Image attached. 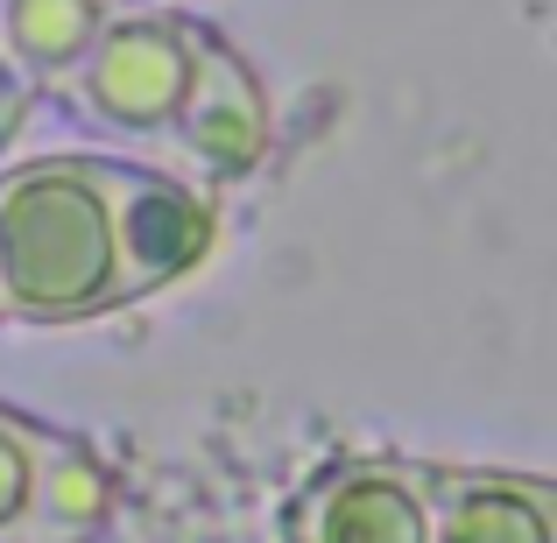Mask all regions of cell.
Instances as JSON below:
<instances>
[{
  "instance_id": "6",
  "label": "cell",
  "mask_w": 557,
  "mask_h": 543,
  "mask_svg": "<svg viewBox=\"0 0 557 543\" xmlns=\"http://www.w3.org/2000/svg\"><path fill=\"white\" fill-rule=\"evenodd\" d=\"M113 233H121V283L127 304L184 283L219 247V198L163 163L113 156Z\"/></svg>"
},
{
  "instance_id": "5",
  "label": "cell",
  "mask_w": 557,
  "mask_h": 543,
  "mask_svg": "<svg viewBox=\"0 0 557 543\" xmlns=\"http://www.w3.org/2000/svg\"><path fill=\"white\" fill-rule=\"evenodd\" d=\"M275 149V107L261 92L255 64L233 50L226 36H205L198 50V78H190V99L177 113V127L163 135V156L170 170L205 190L219 184H247Z\"/></svg>"
},
{
  "instance_id": "4",
  "label": "cell",
  "mask_w": 557,
  "mask_h": 543,
  "mask_svg": "<svg viewBox=\"0 0 557 543\" xmlns=\"http://www.w3.org/2000/svg\"><path fill=\"white\" fill-rule=\"evenodd\" d=\"M437 459L417 452H332L283 502V543H431Z\"/></svg>"
},
{
  "instance_id": "3",
  "label": "cell",
  "mask_w": 557,
  "mask_h": 543,
  "mask_svg": "<svg viewBox=\"0 0 557 543\" xmlns=\"http://www.w3.org/2000/svg\"><path fill=\"white\" fill-rule=\"evenodd\" d=\"M121 480L78 431L0 403V543H99Z\"/></svg>"
},
{
  "instance_id": "10",
  "label": "cell",
  "mask_w": 557,
  "mask_h": 543,
  "mask_svg": "<svg viewBox=\"0 0 557 543\" xmlns=\"http://www.w3.org/2000/svg\"><path fill=\"white\" fill-rule=\"evenodd\" d=\"M0 325H8V311H0Z\"/></svg>"
},
{
  "instance_id": "7",
  "label": "cell",
  "mask_w": 557,
  "mask_h": 543,
  "mask_svg": "<svg viewBox=\"0 0 557 543\" xmlns=\"http://www.w3.org/2000/svg\"><path fill=\"white\" fill-rule=\"evenodd\" d=\"M431 543H557V488L522 466L437 459Z\"/></svg>"
},
{
  "instance_id": "2",
  "label": "cell",
  "mask_w": 557,
  "mask_h": 543,
  "mask_svg": "<svg viewBox=\"0 0 557 543\" xmlns=\"http://www.w3.org/2000/svg\"><path fill=\"white\" fill-rule=\"evenodd\" d=\"M205 36H212V22H198L190 8H113L85 64L64 78L57 107L99 135L163 149V135L177 127L190 99V78H198Z\"/></svg>"
},
{
  "instance_id": "8",
  "label": "cell",
  "mask_w": 557,
  "mask_h": 543,
  "mask_svg": "<svg viewBox=\"0 0 557 543\" xmlns=\"http://www.w3.org/2000/svg\"><path fill=\"white\" fill-rule=\"evenodd\" d=\"M121 0H0V71L28 99H57Z\"/></svg>"
},
{
  "instance_id": "1",
  "label": "cell",
  "mask_w": 557,
  "mask_h": 543,
  "mask_svg": "<svg viewBox=\"0 0 557 543\" xmlns=\"http://www.w3.org/2000/svg\"><path fill=\"white\" fill-rule=\"evenodd\" d=\"M127 304L113 233V156H28L0 170L8 325H85Z\"/></svg>"
},
{
  "instance_id": "9",
  "label": "cell",
  "mask_w": 557,
  "mask_h": 543,
  "mask_svg": "<svg viewBox=\"0 0 557 543\" xmlns=\"http://www.w3.org/2000/svg\"><path fill=\"white\" fill-rule=\"evenodd\" d=\"M28 107H36V99H28L22 85H14L8 71H0V149H8V141H14V135L28 127Z\"/></svg>"
}]
</instances>
